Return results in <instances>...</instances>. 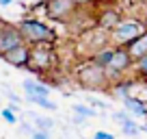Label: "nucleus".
I'll use <instances>...</instances> for the list:
<instances>
[{"instance_id":"obj_1","label":"nucleus","mask_w":147,"mask_h":139,"mask_svg":"<svg viewBox=\"0 0 147 139\" xmlns=\"http://www.w3.org/2000/svg\"><path fill=\"white\" fill-rule=\"evenodd\" d=\"M18 31L22 35L24 44L28 46H39V44H54L56 42V33L48 26L46 22L41 20H35V18H24L20 20L18 24Z\"/></svg>"},{"instance_id":"obj_2","label":"nucleus","mask_w":147,"mask_h":139,"mask_svg":"<svg viewBox=\"0 0 147 139\" xmlns=\"http://www.w3.org/2000/svg\"><path fill=\"white\" fill-rule=\"evenodd\" d=\"M76 83L87 91H108L110 89V80L106 76V70L95 65L93 61L78 65L76 70Z\"/></svg>"},{"instance_id":"obj_3","label":"nucleus","mask_w":147,"mask_h":139,"mask_svg":"<svg viewBox=\"0 0 147 139\" xmlns=\"http://www.w3.org/2000/svg\"><path fill=\"white\" fill-rule=\"evenodd\" d=\"M59 65V57H56L54 44H39V46H30V63L28 70L35 74H48Z\"/></svg>"},{"instance_id":"obj_4","label":"nucleus","mask_w":147,"mask_h":139,"mask_svg":"<svg viewBox=\"0 0 147 139\" xmlns=\"http://www.w3.org/2000/svg\"><path fill=\"white\" fill-rule=\"evenodd\" d=\"M141 33H145V24L143 22H138V20H119V24L108 33V37L115 46L125 48L130 42H134Z\"/></svg>"},{"instance_id":"obj_5","label":"nucleus","mask_w":147,"mask_h":139,"mask_svg":"<svg viewBox=\"0 0 147 139\" xmlns=\"http://www.w3.org/2000/svg\"><path fill=\"white\" fill-rule=\"evenodd\" d=\"M132 65H134V61L130 59V55L125 52V48L115 46L113 57H110V63L104 67V70H106V76H108V80H110V85L123 78V74L132 67Z\"/></svg>"},{"instance_id":"obj_6","label":"nucleus","mask_w":147,"mask_h":139,"mask_svg":"<svg viewBox=\"0 0 147 139\" xmlns=\"http://www.w3.org/2000/svg\"><path fill=\"white\" fill-rule=\"evenodd\" d=\"M43 11H46V18H50L52 22H69L78 13V7L71 0H46Z\"/></svg>"},{"instance_id":"obj_7","label":"nucleus","mask_w":147,"mask_h":139,"mask_svg":"<svg viewBox=\"0 0 147 139\" xmlns=\"http://www.w3.org/2000/svg\"><path fill=\"white\" fill-rule=\"evenodd\" d=\"M22 44H24V39H22V35H20L18 26L11 24V22H5L2 31H0V57L5 55V52L13 50V48L22 46Z\"/></svg>"},{"instance_id":"obj_8","label":"nucleus","mask_w":147,"mask_h":139,"mask_svg":"<svg viewBox=\"0 0 147 139\" xmlns=\"http://www.w3.org/2000/svg\"><path fill=\"white\" fill-rule=\"evenodd\" d=\"M2 59H5V63L13 65V67L24 70V67H28V63H30V46H28V44H22V46L5 52Z\"/></svg>"},{"instance_id":"obj_9","label":"nucleus","mask_w":147,"mask_h":139,"mask_svg":"<svg viewBox=\"0 0 147 139\" xmlns=\"http://www.w3.org/2000/svg\"><path fill=\"white\" fill-rule=\"evenodd\" d=\"M125 52L130 55V59H132L134 63H136L141 57H145V55H147V31L141 33L134 42H130L128 46H125Z\"/></svg>"},{"instance_id":"obj_10","label":"nucleus","mask_w":147,"mask_h":139,"mask_svg":"<svg viewBox=\"0 0 147 139\" xmlns=\"http://www.w3.org/2000/svg\"><path fill=\"white\" fill-rule=\"evenodd\" d=\"M123 109L130 113V115H136V117H147V104L143 100H138V98H134V96H128V98H123Z\"/></svg>"},{"instance_id":"obj_11","label":"nucleus","mask_w":147,"mask_h":139,"mask_svg":"<svg viewBox=\"0 0 147 139\" xmlns=\"http://www.w3.org/2000/svg\"><path fill=\"white\" fill-rule=\"evenodd\" d=\"M119 13L117 11H113V9H108V11H104V13L100 15V20H97V24H100V28L102 31H106V33H110L113 28L119 24Z\"/></svg>"},{"instance_id":"obj_12","label":"nucleus","mask_w":147,"mask_h":139,"mask_svg":"<svg viewBox=\"0 0 147 139\" xmlns=\"http://www.w3.org/2000/svg\"><path fill=\"white\" fill-rule=\"evenodd\" d=\"M22 87H24V93L26 96H50V87L48 85H41V83H35V80H24L22 83Z\"/></svg>"},{"instance_id":"obj_13","label":"nucleus","mask_w":147,"mask_h":139,"mask_svg":"<svg viewBox=\"0 0 147 139\" xmlns=\"http://www.w3.org/2000/svg\"><path fill=\"white\" fill-rule=\"evenodd\" d=\"M113 50H115V46H106V48H102V50L93 52V55H91V59H89V61H93V63H95V65H100V67H106V65L110 63V57H113Z\"/></svg>"},{"instance_id":"obj_14","label":"nucleus","mask_w":147,"mask_h":139,"mask_svg":"<svg viewBox=\"0 0 147 139\" xmlns=\"http://www.w3.org/2000/svg\"><path fill=\"white\" fill-rule=\"evenodd\" d=\"M28 115L35 120V130H43V133H50V130L54 128V120H52V117L35 115V113H28Z\"/></svg>"},{"instance_id":"obj_15","label":"nucleus","mask_w":147,"mask_h":139,"mask_svg":"<svg viewBox=\"0 0 147 139\" xmlns=\"http://www.w3.org/2000/svg\"><path fill=\"white\" fill-rule=\"evenodd\" d=\"M28 98V102H32V104H37L39 109H46V111H56V104L50 100V98H46V96H26Z\"/></svg>"},{"instance_id":"obj_16","label":"nucleus","mask_w":147,"mask_h":139,"mask_svg":"<svg viewBox=\"0 0 147 139\" xmlns=\"http://www.w3.org/2000/svg\"><path fill=\"white\" fill-rule=\"evenodd\" d=\"M119 126H121V133H123L125 137H136V135L141 133V128H138V124H136V122L132 120V117H128V120H125V122H121Z\"/></svg>"},{"instance_id":"obj_17","label":"nucleus","mask_w":147,"mask_h":139,"mask_svg":"<svg viewBox=\"0 0 147 139\" xmlns=\"http://www.w3.org/2000/svg\"><path fill=\"white\" fill-rule=\"evenodd\" d=\"M71 111L76 113V115H82V117H95L97 115V111L95 109H91L89 104H71Z\"/></svg>"},{"instance_id":"obj_18","label":"nucleus","mask_w":147,"mask_h":139,"mask_svg":"<svg viewBox=\"0 0 147 139\" xmlns=\"http://www.w3.org/2000/svg\"><path fill=\"white\" fill-rule=\"evenodd\" d=\"M134 65H136V72H138V76H143V78L147 80V55H145V57H141V59H138Z\"/></svg>"},{"instance_id":"obj_19","label":"nucleus","mask_w":147,"mask_h":139,"mask_svg":"<svg viewBox=\"0 0 147 139\" xmlns=\"http://www.w3.org/2000/svg\"><path fill=\"white\" fill-rule=\"evenodd\" d=\"M0 115H2V117H5V120L7 122H9V124H15V122H18V117H15V113L13 111H11V109H2V111H0Z\"/></svg>"},{"instance_id":"obj_20","label":"nucleus","mask_w":147,"mask_h":139,"mask_svg":"<svg viewBox=\"0 0 147 139\" xmlns=\"http://www.w3.org/2000/svg\"><path fill=\"white\" fill-rule=\"evenodd\" d=\"M93 139H115V135L108 133V130H97V133L93 135Z\"/></svg>"},{"instance_id":"obj_21","label":"nucleus","mask_w":147,"mask_h":139,"mask_svg":"<svg viewBox=\"0 0 147 139\" xmlns=\"http://www.w3.org/2000/svg\"><path fill=\"white\" fill-rule=\"evenodd\" d=\"M30 139H50V133H43V130H32Z\"/></svg>"},{"instance_id":"obj_22","label":"nucleus","mask_w":147,"mask_h":139,"mask_svg":"<svg viewBox=\"0 0 147 139\" xmlns=\"http://www.w3.org/2000/svg\"><path fill=\"white\" fill-rule=\"evenodd\" d=\"M71 2H74L76 7H78V9H82V7H89V5L93 2V0H71Z\"/></svg>"},{"instance_id":"obj_23","label":"nucleus","mask_w":147,"mask_h":139,"mask_svg":"<svg viewBox=\"0 0 147 139\" xmlns=\"http://www.w3.org/2000/svg\"><path fill=\"white\" fill-rule=\"evenodd\" d=\"M71 122H74L76 126H84V124H87V117H82V115H76Z\"/></svg>"},{"instance_id":"obj_24","label":"nucleus","mask_w":147,"mask_h":139,"mask_svg":"<svg viewBox=\"0 0 147 139\" xmlns=\"http://www.w3.org/2000/svg\"><path fill=\"white\" fill-rule=\"evenodd\" d=\"M7 96H9V100H13L15 104H20V96H18V93H13L11 89H7Z\"/></svg>"},{"instance_id":"obj_25","label":"nucleus","mask_w":147,"mask_h":139,"mask_svg":"<svg viewBox=\"0 0 147 139\" xmlns=\"http://www.w3.org/2000/svg\"><path fill=\"white\" fill-rule=\"evenodd\" d=\"M22 128V133H28V135H32V130H35V126H30V124H22L20 126Z\"/></svg>"},{"instance_id":"obj_26","label":"nucleus","mask_w":147,"mask_h":139,"mask_svg":"<svg viewBox=\"0 0 147 139\" xmlns=\"http://www.w3.org/2000/svg\"><path fill=\"white\" fill-rule=\"evenodd\" d=\"M7 109H11V111H13V113H18V111H20V107H18V104H15V102H13V104H11V102H9V107H7Z\"/></svg>"},{"instance_id":"obj_27","label":"nucleus","mask_w":147,"mask_h":139,"mask_svg":"<svg viewBox=\"0 0 147 139\" xmlns=\"http://www.w3.org/2000/svg\"><path fill=\"white\" fill-rule=\"evenodd\" d=\"M9 5H13V0H0V7H9Z\"/></svg>"},{"instance_id":"obj_28","label":"nucleus","mask_w":147,"mask_h":139,"mask_svg":"<svg viewBox=\"0 0 147 139\" xmlns=\"http://www.w3.org/2000/svg\"><path fill=\"white\" fill-rule=\"evenodd\" d=\"M5 22H7V20H2V18H0V31H2V26H5Z\"/></svg>"}]
</instances>
